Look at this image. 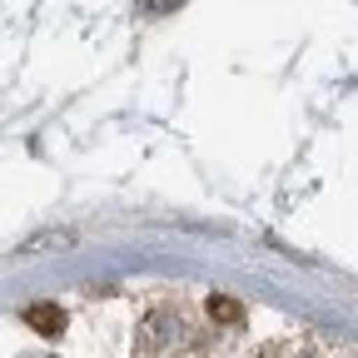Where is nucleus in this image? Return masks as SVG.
I'll return each mask as SVG.
<instances>
[{
	"mask_svg": "<svg viewBox=\"0 0 358 358\" xmlns=\"http://www.w3.org/2000/svg\"><path fill=\"white\" fill-rule=\"evenodd\" d=\"M174 6H185V0H145L150 15H164V10H174Z\"/></svg>",
	"mask_w": 358,
	"mask_h": 358,
	"instance_id": "nucleus-4",
	"label": "nucleus"
},
{
	"mask_svg": "<svg viewBox=\"0 0 358 358\" xmlns=\"http://www.w3.org/2000/svg\"><path fill=\"white\" fill-rule=\"evenodd\" d=\"M209 319L219 324V329H244V303L234 299V294H209Z\"/></svg>",
	"mask_w": 358,
	"mask_h": 358,
	"instance_id": "nucleus-3",
	"label": "nucleus"
},
{
	"mask_svg": "<svg viewBox=\"0 0 358 358\" xmlns=\"http://www.w3.org/2000/svg\"><path fill=\"white\" fill-rule=\"evenodd\" d=\"M189 338V324L185 313H179L174 303H155L145 319H140V334H134V348H140L145 358H169L179 343Z\"/></svg>",
	"mask_w": 358,
	"mask_h": 358,
	"instance_id": "nucleus-1",
	"label": "nucleus"
},
{
	"mask_svg": "<svg viewBox=\"0 0 358 358\" xmlns=\"http://www.w3.org/2000/svg\"><path fill=\"white\" fill-rule=\"evenodd\" d=\"M25 324H30L40 338H60L65 313H60V303H30V308H25Z\"/></svg>",
	"mask_w": 358,
	"mask_h": 358,
	"instance_id": "nucleus-2",
	"label": "nucleus"
}]
</instances>
